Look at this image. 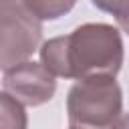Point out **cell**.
I'll list each match as a JSON object with an SVG mask.
<instances>
[{"instance_id": "1", "label": "cell", "mask_w": 129, "mask_h": 129, "mask_svg": "<svg viewBox=\"0 0 129 129\" xmlns=\"http://www.w3.org/2000/svg\"><path fill=\"white\" fill-rule=\"evenodd\" d=\"M125 50L119 28L105 22H87L67 36H54L40 46V62L62 79L117 77Z\"/></svg>"}, {"instance_id": "2", "label": "cell", "mask_w": 129, "mask_h": 129, "mask_svg": "<svg viewBox=\"0 0 129 129\" xmlns=\"http://www.w3.org/2000/svg\"><path fill=\"white\" fill-rule=\"evenodd\" d=\"M71 127L111 129L123 115V93L115 77H91L77 81L67 97Z\"/></svg>"}, {"instance_id": "3", "label": "cell", "mask_w": 129, "mask_h": 129, "mask_svg": "<svg viewBox=\"0 0 129 129\" xmlns=\"http://www.w3.org/2000/svg\"><path fill=\"white\" fill-rule=\"evenodd\" d=\"M0 36L2 71L28 60L42 38L40 20L22 4V0H0Z\"/></svg>"}, {"instance_id": "4", "label": "cell", "mask_w": 129, "mask_h": 129, "mask_svg": "<svg viewBox=\"0 0 129 129\" xmlns=\"http://www.w3.org/2000/svg\"><path fill=\"white\" fill-rule=\"evenodd\" d=\"M2 87L22 105L38 107L48 103L54 97L56 81H54V75L42 62L24 60L4 71Z\"/></svg>"}, {"instance_id": "5", "label": "cell", "mask_w": 129, "mask_h": 129, "mask_svg": "<svg viewBox=\"0 0 129 129\" xmlns=\"http://www.w3.org/2000/svg\"><path fill=\"white\" fill-rule=\"evenodd\" d=\"M22 4L38 18V20H56L69 14L77 0H22Z\"/></svg>"}, {"instance_id": "6", "label": "cell", "mask_w": 129, "mask_h": 129, "mask_svg": "<svg viewBox=\"0 0 129 129\" xmlns=\"http://www.w3.org/2000/svg\"><path fill=\"white\" fill-rule=\"evenodd\" d=\"M0 107H2V129H26V113L18 99L2 91Z\"/></svg>"}, {"instance_id": "7", "label": "cell", "mask_w": 129, "mask_h": 129, "mask_svg": "<svg viewBox=\"0 0 129 129\" xmlns=\"http://www.w3.org/2000/svg\"><path fill=\"white\" fill-rule=\"evenodd\" d=\"M91 2L99 10L113 14L117 22L129 16V0H91Z\"/></svg>"}, {"instance_id": "8", "label": "cell", "mask_w": 129, "mask_h": 129, "mask_svg": "<svg viewBox=\"0 0 129 129\" xmlns=\"http://www.w3.org/2000/svg\"><path fill=\"white\" fill-rule=\"evenodd\" d=\"M111 129H129V113H123V115L119 117V121H117Z\"/></svg>"}, {"instance_id": "9", "label": "cell", "mask_w": 129, "mask_h": 129, "mask_svg": "<svg viewBox=\"0 0 129 129\" xmlns=\"http://www.w3.org/2000/svg\"><path fill=\"white\" fill-rule=\"evenodd\" d=\"M117 24H119V28H121L125 34H129V16H127V18H123V20H119Z\"/></svg>"}, {"instance_id": "10", "label": "cell", "mask_w": 129, "mask_h": 129, "mask_svg": "<svg viewBox=\"0 0 129 129\" xmlns=\"http://www.w3.org/2000/svg\"><path fill=\"white\" fill-rule=\"evenodd\" d=\"M71 129H83V127H71Z\"/></svg>"}]
</instances>
